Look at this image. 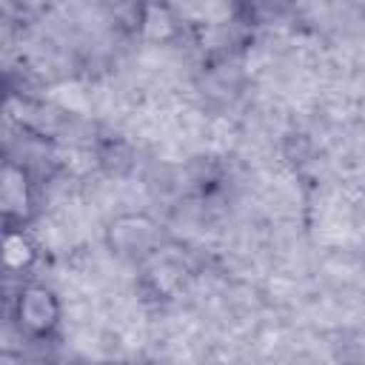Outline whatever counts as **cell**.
Segmentation results:
<instances>
[{
  "label": "cell",
  "mask_w": 365,
  "mask_h": 365,
  "mask_svg": "<svg viewBox=\"0 0 365 365\" xmlns=\"http://www.w3.org/2000/svg\"><path fill=\"white\" fill-rule=\"evenodd\" d=\"M9 325L20 339L31 345L57 342L63 328L60 294L40 279H20L9 297Z\"/></svg>",
  "instance_id": "1"
},
{
  "label": "cell",
  "mask_w": 365,
  "mask_h": 365,
  "mask_svg": "<svg viewBox=\"0 0 365 365\" xmlns=\"http://www.w3.org/2000/svg\"><path fill=\"white\" fill-rule=\"evenodd\" d=\"M0 211H3V228H29L40 211L37 177L29 168V163L17 157L3 160Z\"/></svg>",
  "instance_id": "2"
},
{
  "label": "cell",
  "mask_w": 365,
  "mask_h": 365,
  "mask_svg": "<svg viewBox=\"0 0 365 365\" xmlns=\"http://www.w3.org/2000/svg\"><path fill=\"white\" fill-rule=\"evenodd\" d=\"M160 228L145 214H123L108 222L106 228V245L114 257L143 262L154 251H160Z\"/></svg>",
  "instance_id": "3"
},
{
  "label": "cell",
  "mask_w": 365,
  "mask_h": 365,
  "mask_svg": "<svg viewBox=\"0 0 365 365\" xmlns=\"http://www.w3.org/2000/svg\"><path fill=\"white\" fill-rule=\"evenodd\" d=\"M40 262V245L29 228H3V268L9 277L29 279L31 268Z\"/></svg>",
  "instance_id": "4"
},
{
  "label": "cell",
  "mask_w": 365,
  "mask_h": 365,
  "mask_svg": "<svg viewBox=\"0 0 365 365\" xmlns=\"http://www.w3.org/2000/svg\"><path fill=\"white\" fill-rule=\"evenodd\" d=\"M234 20L248 26V29H259V26H268L274 20H279L294 0H225Z\"/></svg>",
  "instance_id": "5"
}]
</instances>
